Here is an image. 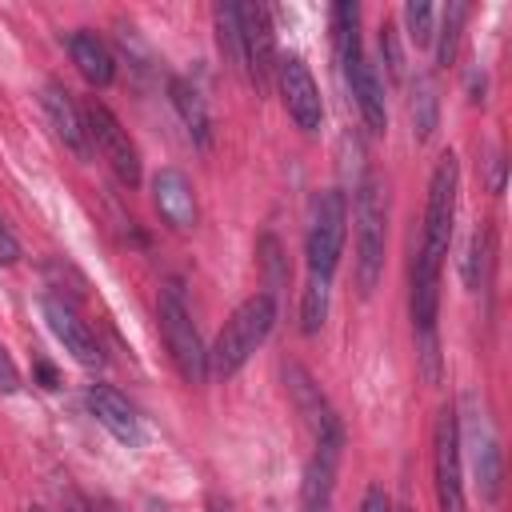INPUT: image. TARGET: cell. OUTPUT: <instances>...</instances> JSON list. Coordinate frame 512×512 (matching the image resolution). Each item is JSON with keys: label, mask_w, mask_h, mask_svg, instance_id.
Instances as JSON below:
<instances>
[{"label": "cell", "mask_w": 512, "mask_h": 512, "mask_svg": "<svg viewBox=\"0 0 512 512\" xmlns=\"http://www.w3.org/2000/svg\"><path fill=\"white\" fill-rule=\"evenodd\" d=\"M40 108H44V116H48V124H52V132H56V140H60L64 148H72L76 156H88V152H92L84 112L72 104L68 88H60V84H44V92H40Z\"/></svg>", "instance_id": "cell-14"}, {"label": "cell", "mask_w": 512, "mask_h": 512, "mask_svg": "<svg viewBox=\"0 0 512 512\" xmlns=\"http://www.w3.org/2000/svg\"><path fill=\"white\" fill-rule=\"evenodd\" d=\"M276 80H280V96H284V108L296 120V128L316 132L324 120V104H320V88H316L308 64L300 56H284V60H276Z\"/></svg>", "instance_id": "cell-10"}, {"label": "cell", "mask_w": 512, "mask_h": 512, "mask_svg": "<svg viewBox=\"0 0 512 512\" xmlns=\"http://www.w3.org/2000/svg\"><path fill=\"white\" fill-rule=\"evenodd\" d=\"M32 512H44V508H32Z\"/></svg>", "instance_id": "cell-32"}, {"label": "cell", "mask_w": 512, "mask_h": 512, "mask_svg": "<svg viewBox=\"0 0 512 512\" xmlns=\"http://www.w3.org/2000/svg\"><path fill=\"white\" fill-rule=\"evenodd\" d=\"M352 228H356V288L360 296H372L384 276V248H388V196L376 176L356 180Z\"/></svg>", "instance_id": "cell-1"}, {"label": "cell", "mask_w": 512, "mask_h": 512, "mask_svg": "<svg viewBox=\"0 0 512 512\" xmlns=\"http://www.w3.org/2000/svg\"><path fill=\"white\" fill-rule=\"evenodd\" d=\"M360 512H392L380 484H368V492H364V500H360Z\"/></svg>", "instance_id": "cell-29"}, {"label": "cell", "mask_w": 512, "mask_h": 512, "mask_svg": "<svg viewBox=\"0 0 512 512\" xmlns=\"http://www.w3.org/2000/svg\"><path fill=\"white\" fill-rule=\"evenodd\" d=\"M380 52H384L388 68L400 76V68H404V56H400V44H396V28H392V24H384V28H380Z\"/></svg>", "instance_id": "cell-26"}, {"label": "cell", "mask_w": 512, "mask_h": 512, "mask_svg": "<svg viewBox=\"0 0 512 512\" xmlns=\"http://www.w3.org/2000/svg\"><path fill=\"white\" fill-rule=\"evenodd\" d=\"M344 236H348V200L340 188H328L312 204V224H308V240H304L308 272L332 280L340 252H344Z\"/></svg>", "instance_id": "cell-5"}, {"label": "cell", "mask_w": 512, "mask_h": 512, "mask_svg": "<svg viewBox=\"0 0 512 512\" xmlns=\"http://www.w3.org/2000/svg\"><path fill=\"white\" fill-rule=\"evenodd\" d=\"M84 124H88V140H92L96 152L108 160V168L116 172V180L128 184V188H136V184H140V152H136L128 128L112 116V108L100 104V100H92V104L84 108Z\"/></svg>", "instance_id": "cell-8"}, {"label": "cell", "mask_w": 512, "mask_h": 512, "mask_svg": "<svg viewBox=\"0 0 512 512\" xmlns=\"http://www.w3.org/2000/svg\"><path fill=\"white\" fill-rule=\"evenodd\" d=\"M240 32H244V76L256 92L272 88L276 76V36L264 4H240Z\"/></svg>", "instance_id": "cell-9"}, {"label": "cell", "mask_w": 512, "mask_h": 512, "mask_svg": "<svg viewBox=\"0 0 512 512\" xmlns=\"http://www.w3.org/2000/svg\"><path fill=\"white\" fill-rule=\"evenodd\" d=\"M40 312H44L52 336L64 344V352H68L80 368H100V364H104V352H100V344H96L88 320H80V312H76L64 296H44V300H40Z\"/></svg>", "instance_id": "cell-11"}, {"label": "cell", "mask_w": 512, "mask_h": 512, "mask_svg": "<svg viewBox=\"0 0 512 512\" xmlns=\"http://www.w3.org/2000/svg\"><path fill=\"white\" fill-rule=\"evenodd\" d=\"M284 380H288V392H292V404H296L300 420L308 424V432H312V440H316V452L328 456V460H340L344 428H340V416L332 412V404L324 400L320 384H316L300 364H288V368H284Z\"/></svg>", "instance_id": "cell-6"}, {"label": "cell", "mask_w": 512, "mask_h": 512, "mask_svg": "<svg viewBox=\"0 0 512 512\" xmlns=\"http://www.w3.org/2000/svg\"><path fill=\"white\" fill-rule=\"evenodd\" d=\"M212 20H216V40H220V52L228 56V64H232L236 72H244V32H240V4H216Z\"/></svg>", "instance_id": "cell-21"}, {"label": "cell", "mask_w": 512, "mask_h": 512, "mask_svg": "<svg viewBox=\"0 0 512 512\" xmlns=\"http://www.w3.org/2000/svg\"><path fill=\"white\" fill-rule=\"evenodd\" d=\"M272 324H276V300H272V292H256L244 304H236V312L216 332V344L208 348V372L236 376L248 364V356L268 340Z\"/></svg>", "instance_id": "cell-2"}, {"label": "cell", "mask_w": 512, "mask_h": 512, "mask_svg": "<svg viewBox=\"0 0 512 512\" xmlns=\"http://www.w3.org/2000/svg\"><path fill=\"white\" fill-rule=\"evenodd\" d=\"M456 192H460V164L456 152H440L432 180H428V204H424V236L416 252V268L436 272L444 268L448 244H452V224H456Z\"/></svg>", "instance_id": "cell-3"}, {"label": "cell", "mask_w": 512, "mask_h": 512, "mask_svg": "<svg viewBox=\"0 0 512 512\" xmlns=\"http://www.w3.org/2000/svg\"><path fill=\"white\" fill-rule=\"evenodd\" d=\"M328 320V280L308 272L304 280V292H300V332L304 336H316Z\"/></svg>", "instance_id": "cell-22"}, {"label": "cell", "mask_w": 512, "mask_h": 512, "mask_svg": "<svg viewBox=\"0 0 512 512\" xmlns=\"http://www.w3.org/2000/svg\"><path fill=\"white\" fill-rule=\"evenodd\" d=\"M432 476L440 512H468L464 504V460H460V424L452 408L436 412L432 424Z\"/></svg>", "instance_id": "cell-7"}, {"label": "cell", "mask_w": 512, "mask_h": 512, "mask_svg": "<svg viewBox=\"0 0 512 512\" xmlns=\"http://www.w3.org/2000/svg\"><path fill=\"white\" fill-rule=\"evenodd\" d=\"M84 400H88V412L96 416V424H100L108 436H116V440L128 444V448H136V444L144 440L136 408H132L116 388H108V384H88Z\"/></svg>", "instance_id": "cell-12"}, {"label": "cell", "mask_w": 512, "mask_h": 512, "mask_svg": "<svg viewBox=\"0 0 512 512\" xmlns=\"http://www.w3.org/2000/svg\"><path fill=\"white\" fill-rule=\"evenodd\" d=\"M148 512H168V508L164 504H148Z\"/></svg>", "instance_id": "cell-30"}, {"label": "cell", "mask_w": 512, "mask_h": 512, "mask_svg": "<svg viewBox=\"0 0 512 512\" xmlns=\"http://www.w3.org/2000/svg\"><path fill=\"white\" fill-rule=\"evenodd\" d=\"M468 20V4L452 0L444 12H440V28H436V64L448 68L456 60V40H460V28Z\"/></svg>", "instance_id": "cell-23"}, {"label": "cell", "mask_w": 512, "mask_h": 512, "mask_svg": "<svg viewBox=\"0 0 512 512\" xmlns=\"http://www.w3.org/2000/svg\"><path fill=\"white\" fill-rule=\"evenodd\" d=\"M412 132L420 136V140H428L432 136V128H436V88H432V80L428 76H416V84H412Z\"/></svg>", "instance_id": "cell-24"}, {"label": "cell", "mask_w": 512, "mask_h": 512, "mask_svg": "<svg viewBox=\"0 0 512 512\" xmlns=\"http://www.w3.org/2000/svg\"><path fill=\"white\" fill-rule=\"evenodd\" d=\"M152 200L160 208V216L172 224V228H192L196 224V192H192V180L180 172V168H160L152 176Z\"/></svg>", "instance_id": "cell-15"}, {"label": "cell", "mask_w": 512, "mask_h": 512, "mask_svg": "<svg viewBox=\"0 0 512 512\" xmlns=\"http://www.w3.org/2000/svg\"><path fill=\"white\" fill-rule=\"evenodd\" d=\"M168 96H172V108H176L180 124L188 128L192 144H196V148H212V112H208L200 88L188 84L184 76H172V80H168Z\"/></svg>", "instance_id": "cell-17"}, {"label": "cell", "mask_w": 512, "mask_h": 512, "mask_svg": "<svg viewBox=\"0 0 512 512\" xmlns=\"http://www.w3.org/2000/svg\"><path fill=\"white\" fill-rule=\"evenodd\" d=\"M208 512H228V508H224V504H212V508H208Z\"/></svg>", "instance_id": "cell-31"}, {"label": "cell", "mask_w": 512, "mask_h": 512, "mask_svg": "<svg viewBox=\"0 0 512 512\" xmlns=\"http://www.w3.org/2000/svg\"><path fill=\"white\" fill-rule=\"evenodd\" d=\"M404 24H408V40L412 44H432V36H436V8L412 0V4H404Z\"/></svg>", "instance_id": "cell-25"}, {"label": "cell", "mask_w": 512, "mask_h": 512, "mask_svg": "<svg viewBox=\"0 0 512 512\" xmlns=\"http://www.w3.org/2000/svg\"><path fill=\"white\" fill-rule=\"evenodd\" d=\"M344 80H348V92H352V100H356V112H360L364 128H368L372 136H380V132L388 128V108H384V84H380L376 64L360 52V56L344 68Z\"/></svg>", "instance_id": "cell-13"}, {"label": "cell", "mask_w": 512, "mask_h": 512, "mask_svg": "<svg viewBox=\"0 0 512 512\" xmlns=\"http://www.w3.org/2000/svg\"><path fill=\"white\" fill-rule=\"evenodd\" d=\"M472 472H476L480 496L496 500L500 496V448H496V432L484 412H472Z\"/></svg>", "instance_id": "cell-16"}, {"label": "cell", "mask_w": 512, "mask_h": 512, "mask_svg": "<svg viewBox=\"0 0 512 512\" xmlns=\"http://www.w3.org/2000/svg\"><path fill=\"white\" fill-rule=\"evenodd\" d=\"M332 40H336V60L348 68L360 56V8L352 0L332 4Z\"/></svg>", "instance_id": "cell-20"}, {"label": "cell", "mask_w": 512, "mask_h": 512, "mask_svg": "<svg viewBox=\"0 0 512 512\" xmlns=\"http://www.w3.org/2000/svg\"><path fill=\"white\" fill-rule=\"evenodd\" d=\"M16 260H20V240L12 236V228L0 216V264H16Z\"/></svg>", "instance_id": "cell-27"}, {"label": "cell", "mask_w": 512, "mask_h": 512, "mask_svg": "<svg viewBox=\"0 0 512 512\" xmlns=\"http://www.w3.org/2000/svg\"><path fill=\"white\" fill-rule=\"evenodd\" d=\"M156 320H160V336H164V348L176 364V372L188 380V384H204L208 380V348L200 340V328L184 304V292L180 284H168L156 300Z\"/></svg>", "instance_id": "cell-4"}, {"label": "cell", "mask_w": 512, "mask_h": 512, "mask_svg": "<svg viewBox=\"0 0 512 512\" xmlns=\"http://www.w3.org/2000/svg\"><path fill=\"white\" fill-rule=\"evenodd\" d=\"M68 52H72V64L80 68V76H84L92 88L112 84V76H116V60H112V52L104 48V40H100L96 32H88V28L72 32V36H68Z\"/></svg>", "instance_id": "cell-18"}, {"label": "cell", "mask_w": 512, "mask_h": 512, "mask_svg": "<svg viewBox=\"0 0 512 512\" xmlns=\"http://www.w3.org/2000/svg\"><path fill=\"white\" fill-rule=\"evenodd\" d=\"M16 388H20V372H16L12 356H8L4 344H0V392H16Z\"/></svg>", "instance_id": "cell-28"}, {"label": "cell", "mask_w": 512, "mask_h": 512, "mask_svg": "<svg viewBox=\"0 0 512 512\" xmlns=\"http://www.w3.org/2000/svg\"><path fill=\"white\" fill-rule=\"evenodd\" d=\"M332 488H336V460L328 456H312L304 464V480H300V512H332Z\"/></svg>", "instance_id": "cell-19"}]
</instances>
